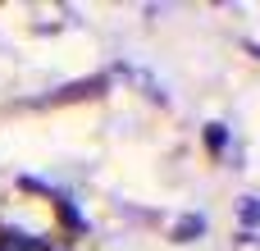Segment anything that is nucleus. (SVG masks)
<instances>
[{"label": "nucleus", "instance_id": "f257e3e1", "mask_svg": "<svg viewBox=\"0 0 260 251\" xmlns=\"http://www.w3.org/2000/svg\"><path fill=\"white\" fill-rule=\"evenodd\" d=\"M0 251H46V247L27 242V238H18V233H5V238H0Z\"/></svg>", "mask_w": 260, "mask_h": 251}]
</instances>
